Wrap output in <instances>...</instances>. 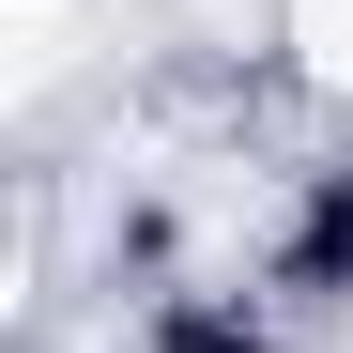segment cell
Instances as JSON below:
<instances>
[{"label":"cell","mask_w":353,"mask_h":353,"mask_svg":"<svg viewBox=\"0 0 353 353\" xmlns=\"http://www.w3.org/2000/svg\"><path fill=\"white\" fill-rule=\"evenodd\" d=\"M276 31H292V62H307L323 92H353V0H292Z\"/></svg>","instance_id":"6da1fadb"}]
</instances>
